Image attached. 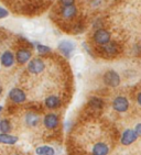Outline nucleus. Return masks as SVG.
Segmentation results:
<instances>
[{
	"instance_id": "nucleus-16",
	"label": "nucleus",
	"mask_w": 141,
	"mask_h": 155,
	"mask_svg": "<svg viewBox=\"0 0 141 155\" xmlns=\"http://www.w3.org/2000/svg\"><path fill=\"white\" fill-rule=\"evenodd\" d=\"M25 122L31 127H34L39 122V116L36 114H33V112H29L25 116Z\"/></svg>"
},
{
	"instance_id": "nucleus-24",
	"label": "nucleus",
	"mask_w": 141,
	"mask_h": 155,
	"mask_svg": "<svg viewBox=\"0 0 141 155\" xmlns=\"http://www.w3.org/2000/svg\"><path fill=\"white\" fill-rule=\"evenodd\" d=\"M137 102H138V104L141 107V93H139L137 95Z\"/></svg>"
},
{
	"instance_id": "nucleus-10",
	"label": "nucleus",
	"mask_w": 141,
	"mask_h": 155,
	"mask_svg": "<svg viewBox=\"0 0 141 155\" xmlns=\"http://www.w3.org/2000/svg\"><path fill=\"white\" fill-rule=\"evenodd\" d=\"M0 62L5 67H10V66L13 65L15 63V55L11 53L10 51H6L1 54V57H0Z\"/></svg>"
},
{
	"instance_id": "nucleus-11",
	"label": "nucleus",
	"mask_w": 141,
	"mask_h": 155,
	"mask_svg": "<svg viewBox=\"0 0 141 155\" xmlns=\"http://www.w3.org/2000/svg\"><path fill=\"white\" fill-rule=\"evenodd\" d=\"M44 124L48 129H54L59 124V118L54 114H49L44 118Z\"/></svg>"
},
{
	"instance_id": "nucleus-1",
	"label": "nucleus",
	"mask_w": 141,
	"mask_h": 155,
	"mask_svg": "<svg viewBox=\"0 0 141 155\" xmlns=\"http://www.w3.org/2000/svg\"><path fill=\"white\" fill-rule=\"evenodd\" d=\"M102 79H104V83H105L107 86L112 87V88L119 86V84H120L119 74H118L117 72L112 71V69H111V71H108V72H106L105 74H104Z\"/></svg>"
},
{
	"instance_id": "nucleus-23",
	"label": "nucleus",
	"mask_w": 141,
	"mask_h": 155,
	"mask_svg": "<svg viewBox=\"0 0 141 155\" xmlns=\"http://www.w3.org/2000/svg\"><path fill=\"white\" fill-rule=\"evenodd\" d=\"M135 131L137 132V134H138L139 137H141V123H139V124H137V125H136Z\"/></svg>"
},
{
	"instance_id": "nucleus-2",
	"label": "nucleus",
	"mask_w": 141,
	"mask_h": 155,
	"mask_svg": "<svg viewBox=\"0 0 141 155\" xmlns=\"http://www.w3.org/2000/svg\"><path fill=\"white\" fill-rule=\"evenodd\" d=\"M94 42L98 45H105L106 43H108L110 41V33L106 29H98L95 31L93 35Z\"/></svg>"
},
{
	"instance_id": "nucleus-3",
	"label": "nucleus",
	"mask_w": 141,
	"mask_h": 155,
	"mask_svg": "<svg viewBox=\"0 0 141 155\" xmlns=\"http://www.w3.org/2000/svg\"><path fill=\"white\" fill-rule=\"evenodd\" d=\"M112 108L117 112H126L128 110V108H129V101H128V99L126 97L118 96L112 101Z\"/></svg>"
},
{
	"instance_id": "nucleus-9",
	"label": "nucleus",
	"mask_w": 141,
	"mask_h": 155,
	"mask_svg": "<svg viewBox=\"0 0 141 155\" xmlns=\"http://www.w3.org/2000/svg\"><path fill=\"white\" fill-rule=\"evenodd\" d=\"M31 58V52L27 48H20L15 53V60L19 64H24Z\"/></svg>"
},
{
	"instance_id": "nucleus-4",
	"label": "nucleus",
	"mask_w": 141,
	"mask_h": 155,
	"mask_svg": "<svg viewBox=\"0 0 141 155\" xmlns=\"http://www.w3.org/2000/svg\"><path fill=\"white\" fill-rule=\"evenodd\" d=\"M45 68L44 62L40 58H33L28 64V71L32 74H40Z\"/></svg>"
},
{
	"instance_id": "nucleus-19",
	"label": "nucleus",
	"mask_w": 141,
	"mask_h": 155,
	"mask_svg": "<svg viewBox=\"0 0 141 155\" xmlns=\"http://www.w3.org/2000/svg\"><path fill=\"white\" fill-rule=\"evenodd\" d=\"M11 127H10V123L8 120H1L0 121V131L6 133V132H9Z\"/></svg>"
},
{
	"instance_id": "nucleus-21",
	"label": "nucleus",
	"mask_w": 141,
	"mask_h": 155,
	"mask_svg": "<svg viewBox=\"0 0 141 155\" xmlns=\"http://www.w3.org/2000/svg\"><path fill=\"white\" fill-rule=\"evenodd\" d=\"M8 15H9V12L7 11L5 8H0V19L6 18V17H8Z\"/></svg>"
},
{
	"instance_id": "nucleus-8",
	"label": "nucleus",
	"mask_w": 141,
	"mask_h": 155,
	"mask_svg": "<svg viewBox=\"0 0 141 155\" xmlns=\"http://www.w3.org/2000/svg\"><path fill=\"white\" fill-rule=\"evenodd\" d=\"M61 15L66 20H71L77 15V8L74 5H69V6H64L61 9Z\"/></svg>"
},
{
	"instance_id": "nucleus-7",
	"label": "nucleus",
	"mask_w": 141,
	"mask_h": 155,
	"mask_svg": "<svg viewBox=\"0 0 141 155\" xmlns=\"http://www.w3.org/2000/svg\"><path fill=\"white\" fill-rule=\"evenodd\" d=\"M9 98L11 99L15 104H21V102L25 101L27 96H25V94H24L21 89H19V88H13V89H11V91L9 93Z\"/></svg>"
},
{
	"instance_id": "nucleus-20",
	"label": "nucleus",
	"mask_w": 141,
	"mask_h": 155,
	"mask_svg": "<svg viewBox=\"0 0 141 155\" xmlns=\"http://www.w3.org/2000/svg\"><path fill=\"white\" fill-rule=\"evenodd\" d=\"M36 50L39 52L40 54H46V53H50L51 52V48L46 46V45H43V44H38L36 45Z\"/></svg>"
},
{
	"instance_id": "nucleus-14",
	"label": "nucleus",
	"mask_w": 141,
	"mask_h": 155,
	"mask_svg": "<svg viewBox=\"0 0 141 155\" xmlns=\"http://www.w3.org/2000/svg\"><path fill=\"white\" fill-rule=\"evenodd\" d=\"M109 152L108 146L105 143H97L93 147V154L94 155H107Z\"/></svg>"
},
{
	"instance_id": "nucleus-6",
	"label": "nucleus",
	"mask_w": 141,
	"mask_h": 155,
	"mask_svg": "<svg viewBox=\"0 0 141 155\" xmlns=\"http://www.w3.org/2000/svg\"><path fill=\"white\" fill-rule=\"evenodd\" d=\"M59 50H60L61 53L63 54L64 56L69 57L71 56V53H73V51L75 50V44L71 41L64 40V41L60 42V44H59Z\"/></svg>"
},
{
	"instance_id": "nucleus-22",
	"label": "nucleus",
	"mask_w": 141,
	"mask_h": 155,
	"mask_svg": "<svg viewBox=\"0 0 141 155\" xmlns=\"http://www.w3.org/2000/svg\"><path fill=\"white\" fill-rule=\"evenodd\" d=\"M61 3L63 5V6H69V5H74L75 2V0H60Z\"/></svg>"
},
{
	"instance_id": "nucleus-12",
	"label": "nucleus",
	"mask_w": 141,
	"mask_h": 155,
	"mask_svg": "<svg viewBox=\"0 0 141 155\" xmlns=\"http://www.w3.org/2000/svg\"><path fill=\"white\" fill-rule=\"evenodd\" d=\"M102 51L104 53L107 54V55H116L118 53V45L116 42H111L109 41L108 43H106L105 45H102Z\"/></svg>"
},
{
	"instance_id": "nucleus-18",
	"label": "nucleus",
	"mask_w": 141,
	"mask_h": 155,
	"mask_svg": "<svg viewBox=\"0 0 141 155\" xmlns=\"http://www.w3.org/2000/svg\"><path fill=\"white\" fill-rule=\"evenodd\" d=\"M89 104L93 108H95V109H102V106H104V101L100 98H98V97H93V98L90 99Z\"/></svg>"
},
{
	"instance_id": "nucleus-13",
	"label": "nucleus",
	"mask_w": 141,
	"mask_h": 155,
	"mask_svg": "<svg viewBox=\"0 0 141 155\" xmlns=\"http://www.w3.org/2000/svg\"><path fill=\"white\" fill-rule=\"evenodd\" d=\"M61 104V100L59 97L56 96H50L45 99V106L49 108V109H55V108H59Z\"/></svg>"
},
{
	"instance_id": "nucleus-17",
	"label": "nucleus",
	"mask_w": 141,
	"mask_h": 155,
	"mask_svg": "<svg viewBox=\"0 0 141 155\" xmlns=\"http://www.w3.org/2000/svg\"><path fill=\"white\" fill-rule=\"evenodd\" d=\"M36 153L40 155H54V150L50 146H40L36 149Z\"/></svg>"
},
{
	"instance_id": "nucleus-5",
	"label": "nucleus",
	"mask_w": 141,
	"mask_h": 155,
	"mask_svg": "<svg viewBox=\"0 0 141 155\" xmlns=\"http://www.w3.org/2000/svg\"><path fill=\"white\" fill-rule=\"evenodd\" d=\"M139 135L137 134V132L135 130H131V129H128L123 133V137H121V144L123 145H130L132 144L135 141H137Z\"/></svg>"
},
{
	"instance_id": "nucleus-15",
	"label": "nucleus",
	"mask_w": 141,
	"mask_h": 155,
	"mask_svg": "<svg viewBox=\"0 0 141 155\" xmlns=\"http://www.w3.org/2000/svg\"><path fill=\"white\" fill-rule=\"evenodd\" d=\"M18 141V137H13V135H9L7 133H2L0 134V143L5 144H15Z\"/></svg>"
},
{
	"instance_id": "nucleus-25",
	"label": "nucleus",
	"mask_w": 141,
	"mask_h": 155,
	"mask_svg": "<svg viewBox=\"0 0 141 155\" xmlns=\"http://www.w3.org/2000/svg\"><path fill=\"white\" fill-rule=\"evenodd\" d=\"M1 110H2V107H1V106H0V111H1Z\"/></svg>"
},
{
	"instance_id": "nucleus-26",
	"label": "nucleus",
	"mask_w": 141,
	"mask_h": 155,
	"mask_svg": "<svg viewBox=\"0 0 141 155\" xmlns=\"http://www.w3.org/2000/svg\"><path fill=\"white\" fill-rule=\"evenodd\" d=\"M1 91H2V89H1V87H0V94H1Z\"/></svg>"
}]
</instances>
